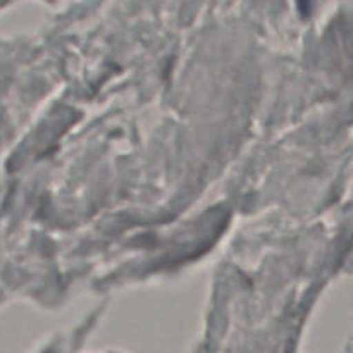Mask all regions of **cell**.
Instances as JSON below:
<instances>
[{
  "label": "cell",
  "mask_w": 353,
  "mask_h": 353,
  "mask_svg": "<svg viewBox=\"0 0 353 353\" xmlns=\"http://www.w3.org/2000/svg\"><path fill=\"white\" fill-rule=\"evenodd\" d=\"M296 3H299L300 12H302L303 16H309L310 10H312L314 0H296Z\"/></svg>",
  "instance_id": "1"
}]
</instances>
